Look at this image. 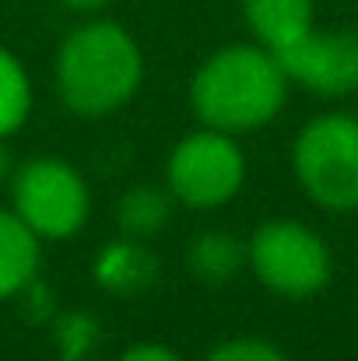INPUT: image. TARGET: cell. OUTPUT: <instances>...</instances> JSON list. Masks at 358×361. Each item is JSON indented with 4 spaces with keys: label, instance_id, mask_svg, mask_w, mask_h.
<instances>
[{
    "label": "cell",
    "instance_id": "6da1fadb",
    "mask_svg": "<svg viewBox=\"0 0 358 361\" xmlns=\"http://www.w3.org/2000/svg\"><path fill=\"white\" fill-rule=\"evenodd\" d=\"M288 95V74L267 46H229L215 53L190 85L197 120L222 133L270 123Z\"/></svg>",
    "mask_w": 358,
    "mask_h": 361
},
{
    "label": "cell",
    "instance_id": "5bb4252c",
    "mask_svg": "<svg viewBox=\"0 0 358 361\" xmlns=\"http://www.w3.org/2000/svg\"><path fill=\"white\" fill-rule=\"evenodd\" d=\"M208 361H288L274 344H267V341H249V337H242V341H229V344H218Z\"/></svg>",
    "mask_w": 358,
    "mask_h": 361
},
{
    "label": "cell",
    "instance_id": "3957f363",
    "mask_svg": "<svg viewBox=\"0 0 358 361\" xmlns=\"http://www.w3.org/2000/svg\"><path fill=\"white\" fill-rule=\"evenodd\" d=\"M295 176L302 190L327 211L358 207V120L348 113H323L302 126L295 151Z\"/></svg>",
    "mask_w": 358,
    "mask_h": 361
},
{
    "label": "cell",
    "instance_id": "8992f818",
    "mask_svg": "<svg viewBox=\"0 0 358 361\" xmlns=\"http://www.w3.org/2000/svg\"><path fill=\"white\" fill-rule=\"evenodd\" d=\"M246 161L232 133L197 130L169 154V190L186 207H218L232 200L242 186Z\"/></svg>",
    "mask_w": 358,
    "mask_h": 361
},
{
    "label": "cell",
    "instance_id": "277c9868",
    "mask_svg": "<svg viewBox=\"0 0 358 361\" xmlns=\"http://www.w3.org/2000/svg\"><path fill=\"white\" fill-rule=\"evenodd\" d=\"M253 274L285 298H309L330 281V249L299 221H267L246 249Z\"/></svg>",
    "mask_w": 358,
    "mask_h": 361
},
{
    "label": "cell",
    "instance_id": "7a4b0ae2",
    "mask_svg": "<svg viewBox=\"0 0 358 361\" xmlns=\"http://www.w3.org/2000/svg\"><path fill=\"white\" fill-rule=\"evenodd\" d=\"M141 49L126 28L113 21H88L74 28L56 56V85L64 102L81 116H106L119 109L141 85Z\"/></svg>",
    "mask_w": 358,
    "mask_h": 361
},
{
    "label": "cell",
    "instance_id": "9c48e42d",
    "mask_svg": "<svg viewBox=\"0 0 358 361\" xmlns=\"http://www.w3.org/2000/svg\"><path fill=\"white\" fill-rule=\"evenodd\" d=\"M39 267V235L14 214L0 211V298L18 295Z\"/></svg>",
    "mask_w": 358,
    "mask_h": 361
},
{
    "label": "cell",
    "instance_id": "ba28073f",
    "mask_svg": "<svg viewBox=\"0 0 358 361\" xmlns=\"http://www.w3.org/2000/svg\"><path fill=\"white\" fill-rule=\"evenodd\" d=\"M242 14L267 49H281L313 28V0H242Z\"/></svg>",
    "mask_w": 358,
    "mask_h": 361
},
{
    "label": "cell",
    "instance_id": "7c38bea8",
    "mask_svg": "<svg viewBox=\"0 0 358 361\" xmlns=\"http://www.w3.org/2000/svg\"><path fill=\"white\" fill-rule=\"evenodd\" d=\"M32 109V88L21 63L0 46V137H11Z\"/></svg>",
    "mask_w": 358,
    "mask_h": 361
},
{
    "label": "cell",
    "instance_id": "e0dca14e",
    "mask_svg": "<svg viewBox=\"0 0 358 361\" xmlns=\"http://www.w3.org/2000/svg\"><path fill=\"white\" fill-rule=\"evenodd\" d=\"M7 176H11V151H7V144L0 137V179H7Z\"/></svg>",
    "mask_w": 358,
    "mask_h": 361
},
{
    "label": "cell",
    "instance_id": "52a82bcc",
    "mask_svg": "<svg viewBox=\"0 0 358 361\" xmlns=\"http://www.w3.org/2000/svg\"><path fill=\"white\" fill-rule=\"evenodd\" d=\"M288 81L316 95L358 92V32H316L309 28L295 42L270 49Z\"/></svg>",
    "mask_w": 358,
    "mask_h": 361
},
{
    "label": "cell",
    "instance_id": "30bf717a",
    "mask_svg": "<svg viewBox=\"0 0 358 361\" xmlns=\"http://www.w3.org/2000/svg\"><path fill=\"white\" fill-rule=\"evenodd\" d=\"M95 277L102 288H109L117 295H133L155 281V259L141 242H119L99 256Z\"/></svg>",
    "mask_w": 358,
    "mask_h": 361
},
{
    "label": "cell",
    "instance_id": "8fae6325",
    "mask_svg": "<svg viewBox=\"0 0 358 361\" xmlns=\"http://www.w3.org/2000/svg\"><path fill=\"white\" fill-rule=\"evenodd\" d=\"M246 249L232 232H204L190 245V270L204 281H232L242 270Z\"/></svg>",
    "mask_w": 358,
    "mask_h": 361
},
{
    "label": "cell",
    "instance_id": "4fadbf2b",
    "mask_svg": "<svg viewBox=\"0 0 358 361\" xmlns=\"http://www.w3.org/2000/svg\"><path fill=\"white\" fill-rule=\"evenodd\" d=\"M165 221H169V200L151 186H137L119 200V225L130 239H148L158 228H165Z\"/></svg>",
    "mask_w": 358,
    "mask_h": 361
},
{
    "label": "cell",
    "instance_id": "9a60e30c",
    "mask_svg": "<svg viewBox=\"0 0 358 361\" xmlns=\"http://www.w3.org/2000/svg\"><path fill=\"white\" fill-rule=\"evenodd\" d=\"M119 361H183L172 348H165V344H133V348H126Z\"/></svg>",
    "mask_w": 358,
    "mask_h": 361
},
{
    "label": "cell",
    "instance_id": "2e32d148",
    "mask_svg": "<svg viewBox=\"0 0 358 361\" xmlns=\"http://www.w3.org/2000/svg\"><path fill=\"white\" fill-rule=\"evenodd\" d=\"M71 11H81V14H92V11H102L109 0H64Z\"/></svg>",
    "mask_w": 358,
    "mask_h": 361
},
{
    "label": "cell",
    "instance_id": "5b68a950",
    "mask_svg": "<svg viewBox=\"0 0 358 361\" xmlns=\"http://www.w3.org/2000/svg\"><path fill=\"white\" fill-rule=\"evenodd\" d=\"M14 214L42 239H67L88 218V186L60 158H35L14 172Z\"/></svg>",
    "mask_w": 358,
    "mask_h": 361
}]
</instances>
